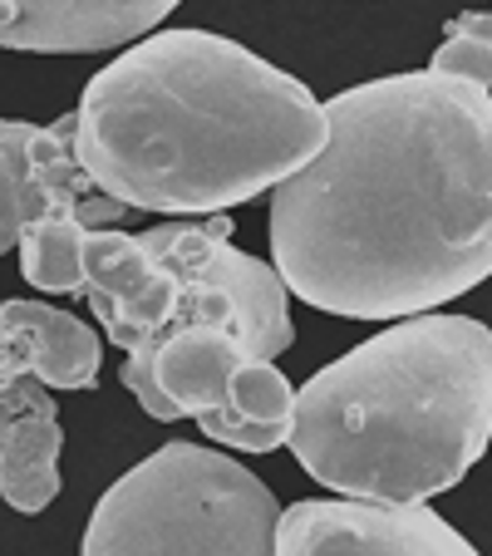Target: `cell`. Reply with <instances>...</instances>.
I'll return each mask as SVG.
<instances>
[{
	"mask_svg": "<svg viewBox=\"0 0 492 556\" xmlns=\"http://www.w3.org/2000/svg\"><path fill=\"white\" fill-rule=\"evenodd\" d=\"M330 138L272 192V256L305 305L414 320L492 276V94L433 70L325 99Z\"/></svg>",
	"mask_w": 492,
	"mask_h": 556,
	"instance_id": "cell-1",
	"label": "cell"
},
{
	"mask_svg": "<svg viewBox=\"0 0 492 556\" xmlns=\"http://www.w3.org/2000/svg\"><path fill=\"white\" fill-rule=\"evenodd\" d=\"M330 138L325 104L212 30H157L85 85L74 153L114 202L217 217L276 192Z\"/></svg>",
	"mask_w": 492,
	"mask_h": 556,
	"instance_id": "cell-2",
	"label": "cell"
},
{
	"mask_svg": "<svg viewBox=\"0 0 492 556\" xmlns=\"http://www.w3.org/2000/svg\"><path fill=\"white\" fill-rule=\"evenodd\" d=\"M492 443V330L414 315L295 389L291 443L320 488L414 507L449 493Z\"/></svg>",
	"mask_w": 492,
	"mask_h": 556,
	"instance_id": "cell-3",
	"label": "cell"
},
{
	"mask_svg": "<svg viewBox=\"0 0 492 556\" xmlns=\"http://www.w3.org/2000/svg\"><path fill=\"white\" fill-rule=\"evenodd\" d=\"M281 513L237 458L163 443L99 497L79 556H276Z\"/></svg>",
	"mask_w": 492,
	"mask_h": 556,
	"instance_id": "cell-4",
	"label": "cell"
},
{
	"mask_svg": "<svg viewBox=\"0 0 492 556\" xmlns=\"http://www.w3.org/2000/svg\"><path fill=\"white\" fill-rule=\"evenodd\" d=\"M143 247L178 276V326H222L247 345L252 359L276 365L295 340L291 326V286L281 271L227 242L231 217L217 212L207 222H163L138 231Z\"/></svg>",
	"mask_w": 492,
	"mask_h": 556,
	"instance_id": "cell-5",
	"label": "cell"
},
{
	"mask_svg": "<svg viewBox=\"0 0 492 556\" xmlns=\"http://www.w3.org/2000/svg\"><path fill=\"white\" fill-rule=\"evenodd\" d=\"M276 556H482L429 503H291L276 527Z\"/></svg>",
	"mask_w": 492,
	"mask_h": 556,
	"instance_id": "cell-6",
	"label": "cell"
},
{
	"mask_svg": "<svg viewBox=\"0 0 492 556\" xmlns=\"http://www.w3.org/2000/svg\"><path fill=\"white\" fill-rule=\"evenodd\" d=\"M85 295L104 336L124 350V365L148 369L153 350L178 326V276L118 227H99L85 237Z\"/></svg>",
	"mask_w": 492,
	"mask_h": 556,
	"instance_id": "cell-7",
	"label": "cell"
},
{
	"mask_svg": "<svg viewBox=\"0 0 492 556\" xmlns=\"http://www.w3.org/2000/svg\"><path fill=\"white\" fill-rule=\"evenodd\" d=\"M247 345L222 326H173L153 350V365H124L118 379L143 404L148 419L178 424L222 414L231 400V379L247 365Z\"/></svg>",
	"mask_w": 492,
	"mask_h": 556,
	"instance_id": "cell-8",
	"label": "cell"
},
{
	"mask_svg": "<svg viewBox=\"0 0 492 556\" xmlns=\"http://www.w3.org/2000/svg\"><path fill=\"white\" fill-rule=\"evenodd\" d=\"M182 0H0V50L94 54L138 45Z\"/></svg>",
	"mask_w": 492,
	"mask_h": 556,
	"instance_id": "cell-9",
	"label": "cell"
},
{
	"mask_svg": "<svg viewBox=\"0 0 492 556\" xmlns=\"http://www.w3.org/2000/svg\"><path fill=\"white\" fill-rule=\"evenodd\" d=\"M74 128H79V109L50 128L0 118V148L15 157V168L25 178V227L40 217H70L89 231L124 222L128 207L109 198L74 153Z\"/></svg>",
	"mask_w": 492,
	"mask_h": 556,
	"instance_id": "cell-10",
	"label": "cell"
},
{
	"mask_svg": "<svg viewBox=\"0 0 492 556\" xmlns=\"http://www.w3.org/2000/svg\"><path fill=\"white\" fill-rule=\"evenodd\" d=\"M104 345L70 311L40 301H0V389L40 379L50 389H94Z\"/></svg>",
	"mask_w": 492,
	"mask_h": 556,
	"instance_id": "cell-11",
	"label": "cell"
},
{
	"mask_svg": "<svg viewBox=\"0 0 492 556\" xmlns=\"http://www.w3.org/2000/svg\"><path fill=\"white\" fill-rule=\"evenodd\" d=\"M60 414L50 384L15 379L0 389V497L15 513L35 517L60 497Z\"/></svg>",
	"mask_w": 492,
	"mask_h": 556,
	"instance_id": "cell-12",
	"label": "cell"
},
{
	"mask_svg": "<svg viewBox=\"0 0 492 556\" xmlns=\"http://www.w3.org/2000/svg\"><path fill=\"white\" fill-rule=\"evenodd\" d=\"M295 424V389L266 359H247L231 379V400L222 414L198 419V429L207 439L227 443L237 453H276L281 443H291Z\"/></svg>",
	"mask_w": 492,
	"mask_h": 556,
	"instance_id": "cell-13",
	"label": "cell"
},
{
	"mask_svg": "<svg viewBox=\"0 0 492 556\" xmlns=\"http://www.w3.org/2000/svg\"><path fill=\"white\" fill-rule=\"evenodd\" d=\"M85 237L89 227L70 217H40L21 237V276L45 295L85 291Z\"/></svg>",
	"mask_w": 492,
	"mask_h": 556,
	"instance_id": "cell-14",
	"label": "cell"
},
{
	"mask_svg": "<svg viewBox=\"0 0 492 556\" xmlns=\"http://www.w3.org/2000/svg\"><path fill=\"white\" fill-rule=\"evenodd\" d=\"M433 74L468 79V85L492 89V11H463L449 21L443 45L429 60Z\"/></svg>",
	"mask_w": 492,
	"mask_h": 556,
	"instance_id": "cell-15",
	"label": "cell"
},
{
	"mask_svg": "<svg viewBox=\"0 0 492 556\" xmlns=\"http://www.w3.org/2000/svg\"><path fill=\"white\" fill-rule=\"evenodd\" d=\"M25 237V178L15 168V157L0 148V256L21 247Z\"/></svg>",
	"mask_w": 492,
	"mask_h": 556,
	"instance_id": "cell-16",
	"label": "cell"
}]
</instances>
